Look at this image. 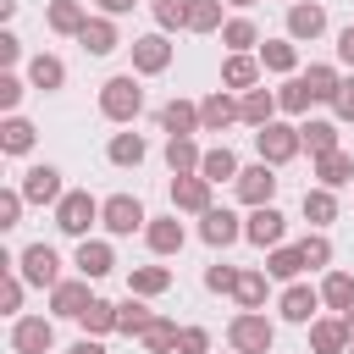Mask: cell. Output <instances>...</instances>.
Here are the masks:
<instances>
[{
  "instance_id": "obj_47",
  "label": "cell",
  "mask_w": 354,
  "mask_h": 354,
  "mask_svg": "<svg viewBox=\"0 0 354 354\" xmlns=\"http://www.w3.org/2000/svg\"><path fill=\"white\" fill-rule=\"evenodd\" d=\"M0 271H6V277H0V315L17 321V315H22V288H28V282L17 277V266H0Z\"/></svg>"
},
{
  "instance_id": "obj_1",
  "label": "cell",
  "mask_w": 354,
  "mask_h": 354,
  "mask_svg": "<svg viewBox=\"0 0 354 354\" xmlns=\"http://www.w3.org/2000/svg\"><path fill=\"white\" fill-rule=\"evenodd\" d=\"M100 116L116 122V127H133L144 116V83H138V72H116V77L100 83Z\"/></svg>"
},
{
  "instance_id": "obj_27",
  "label": "cell",
  "mask_w": 354,
  "mask_h": 354,
  "mask_svg": "<svg viewBox=\"0 0 354 354\" xmlns=\"http://www.w3.org/2000/svg\"><path fill=\"white\" fill-rule=\"evenodd\" d=\"M315 188H354V155H343V149H332V155H321L315 160Z\"/></svg>"
},
{
  "instance_id": "obj_60",
  "label": "cell",
  "mask_w": 354,
  "mask_h": 354,
  "mask_svg": "<svg viewBox=\"0 0 354 354\" xmlns=\"http://www.w3.org/2000/svg\"><path fill=\"white\" fill-rule=\"evenodd\" d=\"M227 6H238V11H249V6H254V0H227Z\"/></svg>"
},
{
  "instance_id": "obj_41",
  "label": "cell",
  "mask_w": 354,
  "mask_h": 354,
  "mask_svg": "<svg viewBox=\"0 0 354 354\" xmlns=\"http://www.w3.org/2000/svg\"><path fill=\"white\" fill-rule=\"evenodd\" d=\"M149 321H155V310H149V304H144L138 293H127V299L116 304V332H127V337H138V332H144Z\"/></svg>"
},
{
  "instance_id": "obj_22",
  "label": "cell",
  "mask_w": 354,
  "mask_h": 354,
  "mask_svg": "<svg viewBox=\"0 0 354 354\" xmlns=\"http://www.w3.org/2000/svg\"><path fill=\"white\" fill-rule=\"evenodd\" d=\"M277 111H282V105H277V94H271V88H249V94H238V116H243V127H254V133H260V127H271V122H277Z\"/></svg>"
},
{
  "instance_id": "obj_45",
  "label": "cell",
  "mask_w": 354,
  "mask_h": 354,
  "mask_svg": "<svg viewBox=\"0 0 354 354\" xmlns=\"http://www.w3.org/2000/svg\"><path fill=\"white\" fill-rule=\"evenodd\" d=\"M188 6L194 0H149V17H155L160 33H177V28L188 33Z\"/></svg>"
},
{
  "instance_id": "obj_17",
  "label": "cell",
  "mask_w": 354,
  "mask_h": 354,
  "mask_svg": "<svg viewBox=\"0 0 354 354\" xmlns=\"http://www.w3.org/2000/svg\"><path fill=\"white\" fill-rule=\"evenodd\" d=\"M321 33H326V6H315V0L288 6V39H293V44H310V39H321Z\"/></svg>"
},
{
  "instance_id": "obj_55",
  "label": "cell",
  "mask_w": 354,
  "mask_h": 354,
  "mask_svg": "<svg viewBox=\"0 0 354 354\" xmlns=\"http://www.w3.org/2000/svg\"><path fill=\"white\" fill-rule=\"evenodd\" d=\"M337 61H343V66L354 72V22H348V28L337 33Z\"/></svg>"
},
{
  "instance_id": "obj_52",
  "label": "cell",
  "mask_w": 354,
  "mask_h": 354,
  "mask_svg": "<svg viewBox=\"0 0 354 354\" xmlns=\"http://www.w3.org/2000/svg\"><path fill=\"white\" fill-rule=\"evenodd\" d=\"M177 354H210V332H205V326H183Z\"/></svg>"
},
{
  "instance_id": "obj_6",
  "label": "cell",
  "mask_w": 354,
  "mask_h": 354,
  "mask_svg": "<svg viewBox=\"0 0 354 354\" xmlns=\"http://www.w3.org/2000/svg\"><path fill=\"white\" fill-rule=\"evenodd\" d=\"M299 149H304V138H299V127H293V122H271V127H260V133H254V155H260L266 166H288Z\"/></svg>"
},
{
  "instance_id": "obj_57",
  "label": "cell",
  "mask_w": 354,
  "mask_h": 354,
  "mask_svg": "<svg viewBox=\"0 0 354 354\" xmlns=\"http://www.w3.org/2000/svg\"><path fill=\"white\" fill-rule=\"evenodd\" d=\"M66 354H105V337H77Z\"/></svg>"
},
{
  "instance_id": "obj_26",
  "label": "cell",
  "mask_w": 354,
  "mask_h": 354,
  "mask_svg": "<svg viewBox=\"0 0 354 354\" xmlns=\"http://www.w3.org/2000/svg\"><path fill=\"white\" fill-rule=\"evenodd\" d=\"M299 271H310L299 243H277V249H266V277H271V282H299Z\"/></svg>"
},
{
  "instance_id": "obj_62",
  "label": "cell",
  "mask_w": 354,
  "mask_h": 354,
  "mask_svg": "<svg viewBox=\"0 0 354 354\" xmlns=\"http://www.w3.org/2000/svg\"><path fill=\"white\" fill-rule=\"evenodd\" d=\"M288 6H299V0H288Z\"/></svg>"
},
{
  "instance_id": "obj_44",
  "label": "cell",
  "mask_w": 354,
  "mask_h": 354,
  "mask_svg": "<svg viewBox=\"0 0 354 354\" xmlns=\"http://www.w3.org/2000/svg\"><path fill=\"white\" fill-rule=\"evenodd\" d=\"M221 6H227V0H194V6H188V33H221V28H227Z\"/></svg>"
},
{
  "instance_id": "obj_32",
  "label": "cell",
  "mask_w": 354,
  "mask_h": 354,
  "mask_svg": "<svg viewBox=\"0 0 354 354\" xmlns=\"http://www.w3.org/2000/svg\"><path fill=\"white\" fill-rule=\"evenodd\" d=\"M171 288V271L166 266H133L127 271V293H138V299H160Z\"/></svg>"
},
{
  "instance_id": "obj_48",
  "label": "cell",
  "mask_w": 354,
  "mask_h": 354,
  "mask_svg": "<svg viewBox=\"0 0 354 354\" xmlns=\"http://www.w3.org/2000/svg\"><path fill=\"white\" fill-rule=\"evenodd\" d=\"M299 249H304V266H310V271H326V266H332V238H326V232H304Z\"/></svg>"
},
{
  "instance_id": "obj_33",
  "label": "cell",
  "mask_w": 354,
  "mask_h": 354,
  "mask_svg": "<svg viewBox=\"0 0 354 354\" xmlns=\"http://www.w3.org/2000/svg\"><path fill=\"white\" fill-rule=\"evenodd\" d=\"M177 337H183V326H177L171 315H155V321L138 332V343H144L149 354H177Z\"/></svg>"
},
{
  "instance_id": "obj_43",
  "label": "cell",
  "mask_w": 354,
  "mask_h": 354,
  "mask_svg": "<svg viewBox=\"0 0 354 354\" xmlns=\"http://www.w3.org/2000/svg\"><path fill=\"white\" fill-rule=\"evenodd\" d=\"M77 326H83V337H105V332H116V304H111V299H94V304L77 315Z\"/></svg>"
},
{
  "instance_id": "obj_21",
  "label": "cell",
  "mask_w": 354,
  "mask_h": 354,
  "mask_svg": "<svg viewBox=\"0 0 354 354\" xmlns=\"http://www.w3.org/2000/svg\"><path fill=\"white\" fill-rule=\"evenodd\" d=\"M260 72H266L260 55H227V61H221V88H227V94H249V88L260 83Z\"/></svg>"
},
{
  "instance_id": "obj_14",
  "label": "cell",
  "mask_w": 354,
  "mask_h": 354,
  "mask_svg": "<svg viewBox=\"0 0 354 354\" xmlns=\"http://www.w3.org/2000/svg\"><path fill=\"white\" fill-rule=\"evenodd\" d=\"M199 238H205L210 249H227V243H238V238H243V221H238L227 205H210V210L199 216Z\"/></svg>"
},
{
  "instance_id": "obj_3",
  "label": "cell",
  "mask_w": 354,
  "mask_h": 354,
  "mask_svg": "<svg viewBox=\"0 0 354 354\" xmlns=\"http://www.w3.org/2000/svg\"><path fill=\"white\" fill-rule=\"evenodd\" d=\"M100 210H105V199H94L88 188H66V199L55 205V227L66 232V238H88V227L100 221Z\"/></svg>"
},
{
  "instance_id": "obj_7",
  "label": "cell",
  "mask_w": 354,
  "mask_h": 354,
  "mask_svg": "<svg viewBox=\"0 0 354 354\" xmlns=\"http://www.w3.org/2000/svg\"><path fill=\"white\" fill-rule=\"evenodd\" d=\"M277 166H266V160H254V166H243L238 171V183H232V194H238V205H249V210H260V205H277Z\"/></svg>"
},
{
  "instance_id": "obj_15",
  "label": "cell",
  "mask_w": 354,
  "mask_h": 354,
  "mask_svg": "<svg viewBox=\"0 0 354 354\" xmlns=\"http://www.w3.org/2000/svg\"><path fill=\"white\" fill-rule=\"evenodd\" d=\"M144 243H149V254H183V243H188V227L177 221V210H171V216H149V227H144Z\"/></svg>"
},
{
  "instance_id": "obj_19",
  "label": "cell",
  "mask_w": 354,
  "mask_h": 354,
  "mask_svg": "<svg viewBox=\"0 0 354 354\" xmlns=\"http://www.w3.org/2000/svg\"><path fill=\"white\" fill-rule=\"evenodd\" d=\"M210 188H216V183H205L199 171H194V177H171V210L205 216V210H210Z\"/></svg>"
},
{
  "instance_id": "obj_37",
  "label": "cell",
  "mask_w": 354,
  "mask_h": 354,
  "mask_svg": "<svg viewBox=\"0 0 354 354\" xmlns=\"http://www.w3.org/2000/svg\"><path fill=\"white\" fill-rule=\"evenodd\" d=\"M260 66H266V72H282V77H288V72L299 66V44H293L288 33H282V39H266V44H260Z\"/></svg>"
},
{
  "instance_id": "obj_35",
  "label": "cell",
  "mask_w": 354,
  "mask_h": 354,
  "mask_svg": "<svg viewBox=\"0 0 354 354\" xmlns=\"http://www.w3.org/2000/svg\"><path fill=\"white\" fill-rule=\"evenodd\" d=\"M221 44H227V55H249V50H260V28H254L249 17H227Z\"/></svg>"
},
{
  "instance_id": "obj_11",
  "label": "cell",
  "mask_w": 354,
  "mask_h": 354,
  "mask_svg": "<svg viewBox=\"0 0 354 354\" xmlns=\"http://www.w3.org/2000/svg\"><path fill=\"white\" fill-rule=\"evenodd\" d=\"M243 238H249L254 249H277V243H288V216H282L277 205H260V210L243 216Z\"/></svg>"
},
{
  "instance_id": "obj_31",
  "label": "cell",
  "mask_w": 354,
  "mask_h": 354,
  "mask_svg": "<svg viewBox=\"0 0 354 354\" xmlns=\"http://www.w3.org/2000/svg\"><path fill=\"white\" fill-rule=\"evenodd\" d=\"M299 210H304V221H310V227L321 232L326 221H337V194H332V188H304Z\"/></svg>"
},
{
  "instance_id": "obj_58",
  "label": "cell",
  "mask_w": 354,
  "mask_h": 354,
  "mask_svg": "<svg viewBox=\"0 0 354 354\" xmlns=\"http://www.w3.org/2000/svg\"><path fill=\"white\" fill-rule=\"evenodd\" d=\"M17 17V0H0V22H11Z\"/></svg>"
},
{
  "instance_id": "obj_49",
  "label": "cell",
  "mask_w": 354,
  "mask_h": 354,
  "mask_svg": "<svg viewBox=\"0 0 354 354\" xmlns=\"http://www.w3.org/2000/svg\"><path fill=\"white\" fill-rule=\"evenodd\" d=\"M33 83L28 77H17V72H0V111L6 116H17V105H22V94H28Z\"/></svg>"
},
{
  "instance_id": "obj_5",
  "label": "cell",
  "mask_w": 354,
  "mask_h": 354,
  "mask_svg": "<svg viewBox=\"0 0 354 354\" xmlns=\"http://www.w3.org/2000/svg\"><path fill=\"white\" fill-rule=\"evenodd\" d=\"M11 266H17V277H22L28 288H61V282H66V277H61V254H55L50 243H28Z\"/></svg>"
},
{
  "instance_id": "obj_18",
  "label": "cell",
  "mask_w": 354,
  "mask_h": 354,
  "mask_svg": "<svg viewBox=\"0 0 354 354\" xmlns=\"http://www.w3.org/2000/svg\"><path fill=\"white\" fill-rule=\"evenodd\" d=\"M232 122H243V116H238V100L227 88H216V94L199 100V133H227Z\"/></svg>"
},
{
  "instance_id": "obj_8",
  "label": "cell",
  "mask_w": 354,
  "mask_h": 354,
  "mask_svg": "<svg viewBox=\"0 0 354 354\" xmlns=\"http://www.w3.org/2000/svg\"><path fill=\"white\" fill-rule=\"evenodd\" d=\"M11 348L17 354H50L55 348V315H17L11 321Z\"/></svg>"
},
{
  "instance_id": "obj_34",
  "label": "cell",
  "mask_w": 354,
  "mask_h": 354,
  "mask_svg": "<svg viewBox=\"0 0 354 354\" xmlns=\"http://www.w3.org/2000/svg\"><path fill=\"white\" fill-rule=\"evenodd\" d=\"M321 304L337 310V315H348V310H354V277H348V271H326V277H321Z\"/></svg>"
},
{
  "instance_id": "obj_50",
  "label": "cell",
  "mask_w": 354,
  "mask_h": 354,
  "mask_svg": "<svg viewBox=\"0 0 354 354\" xmlns=\"http://www.w3.org/2000/svg\"><path fill=\"white\" fill-rule=\"evenodd\" d=\"M22 188H0V232H11V227H22Z\"/></svg>"
},
{
  "instance_id": "obj_12",
  "label": "cell",
  "mask_w": 354,
  "mask_h": 354,
  "mask_svg": "<svg viewBox=\"0 0 354 354\" xmlns=\"http://www.w3.org/2000/svg\"><path fill=\"white\" fill-rule=\"evenodd\" d=\"M321 310H326V304H321V288H310V282H288L282 299H277V315L293 321V326H310Z\"/></svg>"
},
{
  "instance_id": "obj_61",
  "label": "cell",
  "mask_w": 354,
  "mask_h": 354,
  "mask_svg": "<svg viewBox=\"0 0 354 354\" xmlns=\"http://www.w3.org/2000/svg\"><path fill=\"white\" fill-rule=\"evenodd\" d=\"M348 354H354V343H348Z\"/></svg>"
},
{
  "instance_id": "obj_25",
  "label": "cell",
  "mask_w": 354,
  "mask_h": 354,
  "mask_svg": "<svg viewBox=\"0 0 354 354\" xmlns=\"http://www.w3.org/2000/svg\"><path fill=\"white\" fill-rule=\"evenodd\" d=\"M28 83H33V88H44V94L66 88V61H61V55H50V50L28 55Z\"/></svg>"
},
{
  "instance_id": "obj_23",
  "label": "cell",
  "mask_w": 354,
  "mask_h": 354,
  "mask_svg": "<svg viewBox=\"0 0 354 354\" xmlns=\"http://www.w3.org/2000/svg\"><path fill=\"white\" fill-rule=\"evenodd\" d=\"M160 133L166 138H194L199 133V105L194 100H166L160 105Z\"/></svg>"
},
{
  "instance_id": "obj_16",
  "label": "cell",
  "mask_w": 354,
  "mask_h": 354,
  "mask_svg": "<svg viewBox=\"0 0 354 354\" xmlns=\"http://www.w3.org/2000/svg\"><path fill=\"white\" fill-rule=\"evenodd\" d=\"M72 266H77V277L100 282V277H111V271H116V249H111L105 238H83V243H77V254H72Z\"/></svg>"
},
{
  "instance_id": "obj_38",
  "label": "cell",
  "mask_w": 354,
  "mask_h": 354,
  "mask_svg": "<svg viewBox=\"0 0 354 354\" xmlns=\"http://www.w3.org/2000/svg\"><path fill=\"white\" fill-rule=\"evenodd\" d=\"M299 77H304L310 100H326V105H332V100H337V88H343V72H337V66H326V61H315V66H310V72H299Z\"/></svg>"
},
{
  "instance_id": "obj_54",
  "label": "cell",
  "mask_w": 354,
  "mask_h": 354,
  "mask_svg": "<svg viewBox=\"0 0 354 354\" xmlns=\"http://www.w3.org/2000/svg\"><path fill=\"white\" fill-rule=\"evenodd\" d=\"M332 111H337V122H354V72L343 77V88H337V100H332Z\"/></svg>"
},
{
  "instance_id": "obj_30",
  "label": "cell",
  "mask_w": 354,
  "mask_h": 354,
  "mask_svg": "<svg viewBox=\"0 0 354 354\" xmlns=\"http://www.w3.org/2000/svg\"><path fill=\"white\" fill-rule=\"evenodd\" d=\"M238 155L227 149V144H216V149H205V160H199V177L205 183H238Z\"/></svg>"
},
{
  "instance_id": "obj_59",
  "label": "cell",
  "mask_w": 354,
  "mask_h": 354,
  "mask_svg": "<svg viewBox=\"0 0 354 354\" xmlns=\"http://www.w3.org/2000/svg\"><path fill=\"white\" fill-rule=\"evenodd\" d=\"M343 326H348V343H354V310H348V315H343Z\"/></svg>"
},
{
  "instance_id": "obj_53",
  "label": "cell",
  "mask_w": 354,
  "mask_h": 354,
  "mask_svg": "<svg viewBox=\"0 0 354 354\" xmlns=\"http://www.w3.org/2000/svg\"><path fill=\"white\" fill-rule=\"evenodd\" d=\"M17 61H22V39H17V33H11V28H0V66H6V72H11V66H17Z\"/></svg>"
},
{
  "instance_id": "obj_36",
  "label": "cell",
  "mask_w": 354,
  "mask_h": 354,
  "mask_svg": "<svg viewBox=\"0 0 354 354\" xmlns=\"http://www.w3.org/2000/svg\"><path fill=\"white\" fill-rule=\"evenodd\" d=\"M77 44H83L88 55H111L122 39H116V22H111V17H88V28L77 33Z\"/></svg>"
},
{
  "instance_id": "obj_20",
  "label": "cell",
  "mask_w": 354,
  "mask_h": 354,
  "mask_svg": "<svg viewBox=\"0 0 354 354\" xmlns=\"http://www.w3.org/2000/svg\"><path fill=\"white\" fill-rule=\"evenodd\" d=\"M44 28H50V33H61V39H77V33L88 28L83 0H50V6H44Z\"/></svg>"
},
{
  "instance_id": "obj_39",
  "label": "cell",
  "mask_w": 354,
  "mask_h": 354,
  "mask_svg": "<svg viewBox=\"0 0 354 354\" xmlns=\"http://www.w3.org/2000/svg\"><path fill=\"white\" fill-rule=\"evenodd\" d=\"M199 160H205V149H199L194 138H166V166H171V177H194Z\"/></svg>"
},
{
  "instance_id": "obj_51",
  "label": "cell",
  "mask_w": 354,
  "mask_h": 354,
  "mask_svg": "<svg viewBox=\"0 0 354 354\" xmlns=\"http://www.w3.org/2000/svg\"><path fill=\"white\" fill-rule=\"evenodd\" d=\"M205 288H210V293H232V288H238V266H227V260L205 266Z\"/></svg>"
},
{
  "instance_id": "obj_46",
  "label": "cell",
  "mask_w": 354,
  "mask_h": 354,
  "mask_svg": "<svg viewBox=\"0 0 354 354\" xmlns=\"http://www.w3.org/2000/svg\"><path fill=\"white\" fill-rule=\"evenodd\" d=\"M277 105H282V111H288V116H304V111H310V105H315V100H310V88H304V77H299V72H293V77H288V83H282V88H277Z\"/></svg>"
},
{
  "instance_id": "obj_9",
  "label": "cell",
  "mask_w": 354,
  "mask_h": 354,
  "mask_svg": "<svg viewBox=\"0 0 354 354\" xmlns=\"http://www.w3.org/2000/svg\"><path fill=\"white\" fill-rule=\"evenodd\" d=\"M171 55H177V50H171V39H166L160 28L133 39V72H138V77H160V72L171 66Z\"/></svg>"
},
{
  "instance_id": "obj_10",
  "label": "cell",
  "mask_w": 354,
  "mask_h": 354,
  "mask_svg": "<svg viewBox=\"0 0 354 354\" xmlns=\"http://www.w3.org/2000/svg\"><path fill=\"white\" fill-rule=\"evenodd\" d=\"M17 188H22V199H28V205H61V199H66V188H61V166H50V160L28 166Z\"/></svg>"
},
{
  "instance_id": "obj_24",
  "label": "cell",
  "mask_w": 354,
  "mask_h": 354,
  "mask_svg": "<svg viewBox=\"0 0 354 354\" xmlns=\"http://www.w3.org/2000/svg\"><path fill=\"white\" fill-rule=\"evenodd\" d=\"M310 348H315V354H348V326H343V315H315V321H310Z\"/></svg>"
},
{
  "instance_id": "obj_29",
  "label": "cell",
  "mask_w": 354,
  "mask_h": 354,
  "mask_svg": "<svg viewBox=\"0 0 354 354\" xmlns=\"http://www.w3.org/2000/svg\"><path fill=\"white\" fill-rule=\"evenodd\" d=\"M33 138H39V127H33L28 116H6V122H0V155H28Z\"/></svg>"
},
{
  "instance_id": "obj_42",
  "label": "cell",
  "mask_w": 354,
  "mask_h": 354,
  "mask_svg": "<svg viewBox=\"0 0 354 354\" xmlns=\"http://www.w3.org/2000/svg\"><path fill=\"white\" fill-rule=\"evenodd\" d=\"M266 288H271L266 271H238V288H232L238 310H260V304H266Z\"/></svg>"
},
{
  "instance_id": "obj_28",
  "label": "cell",
  "mask_w": 354,
  "mask_h": 354,
  "mask_svg": "<svg viewBox=\"0 0 354 354\" xmlns=\"http://www.w3.org/2000/svg\"><path fill=\"white\" fill-rule=\"evenodd\" d=\"M105 160H111V166H122V171H133V166H144V160H149V144H144L138 133H111Z\"/></svg>"
},
{
  "instance_id": "obj_2",
  "label": "cell",
  "mask_w": 354,
  "mask_h": 354,
  "mask_svg": "<svg viewBox=\"0 0 354 354\" xmlns=\"http://www.w3.org/2000/svg\"><path fill=\"white\" fill-rule=\"evenodd\" d=\"M277 343V321H266V310H238L227 321V348L232 354H271Z\"/></svg>"
},
{
  "instance_id": "obj_40",
  "label": "cell",
  "mask_w": 354,
  "mask_h": 354,
  "mask_svg": "<svg viewBox=\"0 0 354 354\" xmlns=\"http://www.w3.org/2000/svg\"><path fill=\"white\" fill-rule=\"evenodd\" d=\"M299 138H304L310 160H321V155L337 149V122H299Z\"/></svg>"
},
{
  "instance_id": "obj_4",
  "label": "cell",
  "mask_w": 354,
  "mask_h": 354,
  "mask_svg": "<svg viewBox=\"0 0 354 354\" xmlns=\"http://www.w3.org/2000/svg\"><path fill=\"white\" fill-rule=\"evenodd\" d=\"M100 227H105L111 238H133V232H144V227H149V210H144V199H138V194H111V199H105V210H100Z\"/></svg>"
},
{
  "instance_id": "obj_13",
  "label": "cell",
  "mask_w": 354,
  "mask_h": 354,
  "mask_svg": "<svg viewBox=\"0 0 354 354\" xmlns=\"http://www.w3.org/2000/svg\"><path fill=\"white\" fill-rule=\"evenodd\" d=\"M94 299H100V293L88 288V277H66L61 288H50V315H55V321H77Z\"/></svg>"
},
{
  "instance_id": "obj_56",
  "label": "cell",
  "mask_w": 354,
  "mask_h": 354,
  "mask_svg": "<svg viewBox=\"0 0 354 354\" xmlns=\"http://www.w3.org/2000/svg\"><path fill=\"white\" fill-rule=\"evenodd\" d=\"M94 6H100V17H127L138 0H94Z\"/></svg>"
}]
</instances>
